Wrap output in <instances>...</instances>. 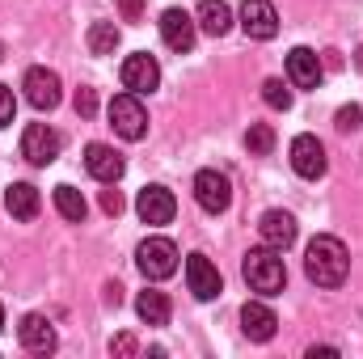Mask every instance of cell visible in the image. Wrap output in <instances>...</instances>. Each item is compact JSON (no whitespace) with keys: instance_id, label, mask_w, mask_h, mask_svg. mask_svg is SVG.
Returning <instances> with one entry per match:
<instances>
[{"instance_id":"cell-1","label":"cell","mask_w":363,"mask_h":359,"mask_svg":"<svg viewBox=\"0 0 363 359\" xmlns=\"http://www.w3.org/2000/svg\"><path fill=\"white\" fill-rule=\"evenodd\" d=\"M347 270H351V254H347V245L338 237L321 233V237L308 241V250H304V275L317 287H338L347 279Z\"/></svg>"},{"instance_id":"cell-2","label":"cell","mask_w":363,"mask_h":359,"mask_svg":"<svg viewBox=\"0 0 363 359\" xmlns=\"http://www.w3.org/2000/svg\"><path fill=\"white\" fill-rule=\"evenodd\" d=\"M241 270H245V283H250L254 292H262V296H279L283 283H287V267H283L279 250H271V245L250 250L245 263H241Z\"/></svg>"},{"instance_id":"cell-3","label":"cell","mask_w":363,"mask_h":359,"mask_svg":"<svg viewBox=\"0 0 363 359\" xmlns=\"http://www.w3.org/2000/svg\"><path fill=\"white\" fill-rule=\"evenodd\" d=\"M106 114H110V127H114L123 140H144V136H148V110H144L140 93H118Z\"/></svg>"},{"instance_id":"cell-4","label":"cell","mask_w":363,"mask_h":359,"mask_svg":"<svg viewBox=\"0 0 363 359\" xmlns=\"http://www.w3.org/2000/svg\"><path fill=\"white\" fill-rule=\"evenodd\" d=\"M135 267L144 270V279H169L178 270V245L169 237H148L135 250Z\"/></svg>"},{"instance_id":"cell-5","label":"cell","mask_w":363,"mask_h":359,"mask_svg":"<svg viewBox=\"0 0 363 359\" xmlns=\"http://www.w3.org/2000/svg\"><path fill=\"white\" fill-rule=\"evenodd\" d=\"M60 148H64V140H60V131H51L47 123H30V127L21 131V157H26L30 165H38V170H47V165L60 157Z\"/></svg>"},{"instance_id":"cell-6","label":"cell","mask_w":363,"mask_h":359,"mask_svg":"<svg viewBox=\"0 0 363 359\" xmlns=\"http://www.w3.org/2000/svg\"><path fill=\"white\" fill-rule=\"evenodd\" d=\"M194 199H199V207H203L207 216L228 211V203H233V182H228V174H220V170H199V174H194Z\"/></svg>"},{"instance_id":"cell-7","label":"cell","mask_w":363,"mask_h":359,"mask_svg":"<svg viewBox=\"0 0 363 359\" xmlns=\"http://www.w3.org/2000/svg\"><path fill=\"white\" fill-rule=\"evenodd\" d=\"M21 89H26V101L34 110H55L64 101V85H60V77L51 68H30L26 81H21Z\"/></svg>"},{"instance_id":"cell-8","label":"cell","mask_w":363,"mask_h":359,"mask_svg":"<svg viewBox=\"0 0 363 359\" xmlns=\"http://www.w3.org/2000/svg\"><path fill=\"white\" fill-rule=\"evenodd\" d=\"M123 89L127 93H152L161 85V64L148 55V51H135V55H127L123 60Z\"/></svg>"},{"instance_id":"cell-9","label":"cell","mask_w":363,"mask_h":359,"mask_svg":"<svg viewBox=\"0 0 363 359\" xmlns=\"http://www.w3.org/2000/svg\"><path fill=\"white\" fill-rule=\"evenodd\" d=\"M186 283H190L194 300H216L224 292V279H220V270H216V263L207 254H190L186 258Z\"/></svg>"},{"instance_id":"cell-10","label":"cell","mask_w":363,"mask_h":359,"mask_svg":"<svg viewBox=\"0 0 363 359\" xmlns=\"http://www.w3.org/2000/svg\"><path fill=\"white\" fill-rule=\"evenodd\" d=\"M287 153H291V170H296L300 178L317 182L321 174H325V148H321L317 136H296Z\"/></svg>"},{"instance_id":"cell-11","label":"cell","mask_w":363,"mask_h":359,"mask_svg":"<svg viewBox=\"0 0 363 359\" xmlns=\"http://www.w3.org/2000/svg\"><path fill=\"white\" fill-rule=\"evenodd\" d=\"M241 30L258 43H271L279 34V13H274L271 0H245L241 4Z\"/></svg>"},{"instance_id":"cell-12","label":"cell","mask_w":363,"mask_h":359,"mask_svg":"<svg viewBox=\"0 0 363 359\" xmlns=\"http://www.w3.org/2000/svg\"><path fill=\"white\" fill-rule=\"evenodd\" d=\"M321 77H325V64L317 60V51L313 47H291V55H287V81L296 89H317Z\"/></svg>"},{"instance_id":"cell-13","label":"cell","mask_w":363,"mask_h":359,"mask_svg":"<svg viewBox=\"0 0 363 359\" xmlns=\"http://www.w3.org/2000/svg\"><path fill=\"white\" fill-rule=\"evenodd\" d=\"M135 211H140V220H144V224H169V220H174V211H178L174 190H165V186H144V190H140V199H135Z\"/></svg>"},{"instance_id":"cell-14","label":"cell","mask_w":363,"mask_h":359,"mask_svg":"<svg viewBox=\"0 0 363 359\" xmlns=\"http://www.w3.org/2000/svg\"><path fill=\"white\" fill-rule=\"evenodd\" d=\"M17 338H21V347L26 351H34V355H51L55 351V330H51V321L43 317V313H26L21 317V326H17Z\"/></svg>"},{"instance_id":"cell-15","label":"cell","mask_w":363,"mask_h":359,"mask_svg":"<svg viewBox=\"0 0 363 359\" xmlns=\"http://www.w3.org/2000/svg\"><path fill=\"white\" fill-rule=\"evenodd\" d=\"M258 233H262V241L271 245V250H287L291 241H296V216L291 211H279V207H271V211H262V220H258Z\"/></svg>"},{"instance_id":"cell-16","label":"cell","mask_w":363,"mask_h":359,"mask_svg":"<svg viewBox=\"0 0 363 359\" xmlns=\"http://www.w3.org/2000/svg\"><path fill=\"white\" fill-rule=\"evenodd\" d=\"M161 38L169 51H190L194 47V17L186 9H165L161 13Z\"/></svg>"},{"instance_id":"cell-17","label":"cell","mask_w":363,"mask_h":359,"mask_svg":"<svg viewBox=\"0 0 363 359\" xmlns=\"http://www.w3.org/2000/svg\"><path fill=\"white\" fill-rule=\"evenodd\" d=\"M85 170H89L97 182H106V186H110V182L123 178L127 161H123V157H118L110 144H89V148H85Z\"/></svg>"},{"instance_id":"cell-18","label":"cell","mask_w":363,"mask_h":359,"mask_svg":"<svg viewBox=\"0 0 363 359\" xmlns=\"http://www.w3.org/2000/svg\"><path fill=\"white\" fill-rule=\"evenodd\" d=\"M274 326H279V317H274L262 300H250V304L241 309V330H245V338H254V343H271Z\"/></svg>"},{"instance_id":"cell-19","label":"cell","mask_w":363,"mask_h":359,"mask_svg":"<svg viewBox=\"0 0 363 359\" xmlns=\"http://www.w3.org/2000/svg\"><path fill=\"white\" fill-rule=\"evenodd\" d=\"M4 207H9V216H17V220H34L38 207H43V199H38V190H34L30 182H13V186H4Z\"/></svg>"},{"instance_id":"cell-20","label":"cell","mask_w":363,"mask_h":359,"mask_svg":"<svg viewBox=\"0 0 363 359\" xmlns=\"http://www.w3.org/2000/svg\"><path fill=\"white\" fill-rule=\"evenodd\" d=\"M199 26H203V34L224 38V34L233 30V9H228L224 0H203V4H199Z\"/></svg>"},{"instance_id":"cell-21","label":"cell","mask_w":363,"mask_h":359,"mask_svg":"<svg viewBox=\"0 0 363 359\" xmlns=\"http://www.w3.org/2000/svg\"><path fill=\"white\" fill-rule=\"evenodd\" d=\"M135 313H140V321H148V326H165V321H169V296L157 292V287H148V292L135 296Z\"/></svg>"},{"instance_id":"cell-22","label":"cell","mask_w":363,"mask_h":359,"mask_svg":"<svg viewBox=\"0 0 363 359\" xmlns=\"http://www.w3.org/2000/svg\"><path fill=\"white\" fill-rule=\"evenodd\" d=\"M55 211L64 216V220H72V224H81L85 220V211H89V203H85V194L77 190V186H55Z\"/></svg>"},{"instance_id":"cell-23","label":"cell","mask_w":363,"mask_h":359,"mask_svg":"<svg viewBox=\"0 0 363 359\" xmlns=\"http://www.w3.org/2000/svg\"><path fill=\"white\" fill-rule=\"evenodd\" d=\"M118 47V26L114 21H93L89 26V51L93 55H114Z\"/></svg>"},{"instance_id":"cell-24","label":"cell","mask_w":363,"mask_h":359,"mask_svg":"<svg viewBox=\"0 0 363 359\" xmlns=\"http://www.w3.org/2000/svg\"><path fill=\"white\" fill-rule=\"evenodd\" d=\"M245 148H250L254 157H267L274 148V127L271 123H254V127L245 131Z\"/></svg>"},{"instance_id":"cell-25","label":"cell","mask_w":363,"mask_h":359,"mask_svg":"<svg viewBox=\"0 0 363 359\" xmlns=\"http://www.w3.org/2000/svg\"><path fill=\"white\" fill-rule=\"evenodd\" d=\"M262 101H267V106H271V110H291V89H287V85H283V81H267V85H262Z\"/></svg>"},{"instance_id":"cell-26","label":"cell","mask_w":363,"mask_h":359,"mask_svg":"<svg viewBox=\"0 0 363 359\" xmlns=\"http://www.w3.org/2000/svg\"><path fill=\"white\" fill-rule=\"evenodd\" d=\"M13 114H17V97L9 85H0V127H9L13 123Z\"/></svg>"},{"instance_id":"cell-27","label":"cell","mask_w":363,"mask_h":359,"mask_svg":"<svg viewBox=\"0 0 363 359\" xmlns=\"http://www.w3.org/2000/svg\"><path fill=\"white\" fill-rule=\"evenodd\" d=\"M72 106H77V114H81V118H93V110H97V93H93V89H77Z\"/></svg>"},{"instance_id":"cell-28","label":"cell","mask_w":363,"mask_h":359,"mask_svg":"<svg viewBox=\"0 0 363 359\" xmlns=\"http://www.w3.org/2000/svg\"><path fill=\"white\" fill-rule=\"evenodd\" d=\"M359 123H363V110H359V106H342V110H338V131H355Z\"/></svg>"},{"instance_id":"cell-29","label":"cell","mask_w":363,"mask_h":359,"mask_svg":"<svg viewBox=\"0 0 363 359\" xmlns=\"http://www.w3.org/2000/svg\"><path fill=\"white\" fill-rule=\"evenodd\" d=\"M101 211L106 216H118L123 211V194L114 190V182H110V190H101Z\"/></svg>"},{"instance_id":"cell-30","label":"cell","mask_w":363,"mask_h":359,"mask_svg":"<svg viewBox=\"0 0 363 359\" xmlns=\"http://www.w3.org/2000/svg\"><path fill=\"white\" fill-rule=\"evenodd\" d=\"M110 351H114V355H135V338H131V334H118V338L110 343Z\"/></svg>"},{"instance_id":"cell-31","label":"cell","mask_w":363,"mask_h":359,"mask_svg":"<svg viewBox=\"0 0 363 359\" xmlns=\"http://www.w3.org/2000/svg\"><path fill=\"white\" fill-rule=\"evenodd\" d=\"M118 4H123V13H127V17H131V21H135V17H140V9H144V4H140V0H118Z\"/></svg>"},{"instance_id":"cell-32","label":"cell","mask_w":363,"mask_h":359,"mask_svg":"<svg viewBox=\"0 0 363 359\" xmlns=\"http://www.w3.org/2000/svg\"><path fill=\"white\" fill-rule=\"evenodd\" d=\"M355 64H359V72H363V47H359V51H355Z\"/></svg>"},{"instance_id":"cell-33","label":"cell","mask_w":363,"mask_h":359,"mask_svg":"<svg viewBox=\"0 0 363 359\" xmlns=\"http://www.w3.org/2000/svg\"><path fill=\"white\" fill-rule=\"evenodd\" d=\"M0 330H4V309H0Z\"/></svg>"},{"instance_id":"cell-34","label":"cell","mask_w":363,"mask_h":359,"mask_svg":"<svg viewBox=\"0 0 363 359\" xmlns=\"http://www.w3.org/2000/svg\"><path fill=\"white\" fill-rule=\"evenodd\" d=\"M0 55H4V51H0Z\"/></svg>"}]
</instances>
